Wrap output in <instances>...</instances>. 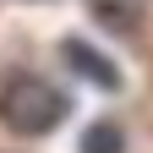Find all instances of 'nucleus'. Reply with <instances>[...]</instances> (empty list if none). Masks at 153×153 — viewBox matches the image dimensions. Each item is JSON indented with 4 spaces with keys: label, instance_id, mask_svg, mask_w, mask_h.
<instances>
[{
    "label": "nucleus",
    "instance_id": "nucleus-1",
    "mask_svg": "<svg viewBox=\"0 0 153 153\" xmlns=\"http://www.w3.org/2000/svg\"><path fill=\"white\" fill-rule=\"evenodd\" d=\"M0 120H6L16 137H44L66 120V93L49 88L44 76H16L0 93Z\"/></svg>",
    "mask_w": 153,
    "mask_h": 153
},
{
    "label": "nucleus",
    "instance_id": "nucleus-2",
    "mask_svg": "<svg viewBox=\"0 0 153 153\" xmlns=\"http://www.w3.org/2000/svg\"><path fill=\"white\" fill-rule=\"evenodd\" d=\"M66 60H71V71H76V76H88L93 88H104V93L120 88V71H115L93 44H82V38H66Z\"/></svg>",
    "mask_w": 153,
    "mask_h": 153
},
{
    "label": "nucleus",
    "instance_id": "nucleus-3",
    "mask_svg": "<svg viewBox=\"0 0 153 153\" xmlns=\"http://www.w3.org/2000/svg\"><path fill=\"white\" fill-rule=\"evenodd\" d=\"M82 153H120V126H109V120L88 126V137H82Z\"/></svg>",
    "mask_w": 153,
    "mask_h": 153
}]
</instances>
